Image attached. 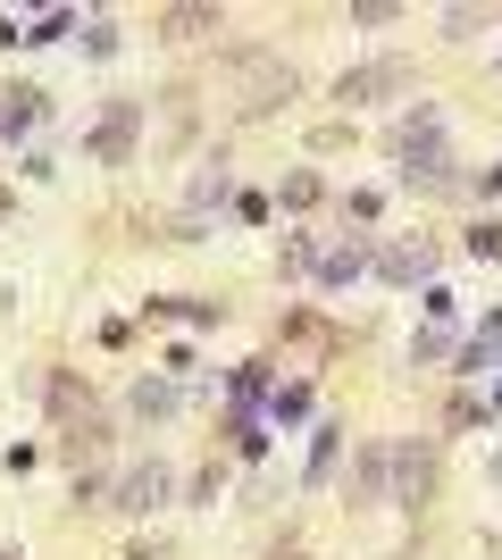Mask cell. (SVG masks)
Masks as SVG:
<instances>
[{"label":"cell","mask_w":502,"mask_h":560,"mask_svg":"<svg viewBox=\"0 0 502 560\" xmlns=\"http://www.w3.org/2000/svg\"><path fill=\"white\" fill-rule=\"evenodd\" d=\"M126 142H135V101H118V109H109V126H101V160H126Z\"/></svg>","instance_id":"cell-6"},{"label":"cell","mask_w":502,"mask_h":560,"mask_svg":"<svg viewBox=\"0 0 502 560\" xmlns=\"http://www.w3.org/2000/svg\"><path fill=\"white\" fill-rule=\"evenodd\" d=\"M486 410H502V394H494V401H486Z\"/></svg>","instance_id":"cell-16"},{"label":"cell","mask_w":502,"mask_h":560,"mask_svg":"<svg viewBox=\"0 0 502 560\" xmlns=\"http://www.w3.org/2000/svg\"><path fill=\"white\" fill-rule=\"evenodd\" d=\"M428 477H435L428 444H402V452H394V502H419V493H428Z\"/></svg>","instance_id":"cell-5"},{"label":"cell","mask_w":502,"mask_h":560,"mask_svg":"<svg viewBox=\"0 0 502 560\" xmlns=\"http://www.w3.org/2000/svg\"><path fill=\"white\" fill-rule=\"evenodd\" d=\"M486 477H494V486H502V452H494V460H486Z\"/></svg>","instance_id":"cell-15"},{"label":"cell","mask_w":502,"mask_h":560,"mask_svg":"<svg viewBox=\"0 0 502 560\" xmlns=\"http://www.w3.org/2000/svg\"><path fill=\"white\" fill-rule=\"evenodd\" d=\"M428 268H435V252H428V243H402V252H385V277H394V284H419Z\"/></svg>","instance_id":"cell-7"},{"label":"cell","mask_w":502,"mask_h":560,"mask_svg":"<svg viewBox=\"0 0 502 560\" xmlns=\"http://www.w3.org/2000/svg\"><path fill=\"white\" fill-rule=\"evenodd\" d=\"M226 68H235V84H243V109H277V101L293 93V68H277V59H260V50H235Z\"/></svg>","instance_id":"cell-2"},{"label":"cell","mask_w":502,"mask_h":560,"mask_svg":"<svg viewBox=\"0 0 502 560\" xmlns=\"http://www.w3.org/2000/svg\"><path fill=\"white\" fill-rule=\"evenodd\" d=\"M135 410H143V419H167V410H176V394H167V385H135Z\"/></svg>","instance_id":"cell-10"},{"label":"cell","mask_w":502,"mask_h":560,"mask_svg":"<svg viewBox=\"0 0 502 560\" xmlns=\"http://www.w3.org/2000/svg\"><path fill=\"white\" fill-rule=\"evenodd\" d=\"M394 93H410V59H369L335 84V101H394Z\"/></svg>","instance_id":"cell-3"},{"label":"cell","mask_w":502,"mask_h":560,"mask_svg":"<svg viewBox=\"0 0 502 560\" xmlns=\"http://www.w3.org/2000/svg\"><path fill=\"white\" fill-rule=\"evenodd\" d=\"M218 25V9H167V34H176V43H192V34H210Z\"/></svg>","instance_id":"cell-9"},{"label":"cell","mask_w":502,"mask_h":560,"mask_svg":"<svg viewBox=\"0 0 502 560\" xmlns=\"http://www.w3.org/2000/svg\"><path fill=\"white\" fill-rule=\"evenodd\" d=\"M160 502H167V468H160V460L126 468V486H118V511H135V518H143V511H160Z\"/></svg>","instance_id":"cell-4"},{"label":"cell","mask_w":502,"mask_h":560,"mask_svg":"<svg viewBox=\"0 0 502 560\" xmlns=\"http://www.w3.org/2000/svg\"><path fill=\"white\" fill-rule=\"evenodd\" d=\"M494 360H502V310H494V318L478 327V343H469V376H486Z\"/></svg>","instance_id":"cell-8"},{"label":"cell","mask_w":502,"mask_h":560,"mask_svg":"<svg viewBox=\"0 0 502 560\" xmlns=\"http://www.w3.org/2000/svg\"><path fill=\"white\" fill-rule=\"evenodd\" d=\"M318 201V176H285V210H311Z\"/></svg>","instance_id":"cell-13"},{"label":"cell","mask_w":502,"mask_h":560,"mask_svg":"<svg viewBox=\"0 0 502 560\" xmlns=\"http://www.w3.org/2000/svg\"><path fill=\"white\" fill-rule=\"evenodd\" d=\"M469 252H478V259H502V226H478V234H469Z\"/></svg>","instance_id":"cell-14"},{"label":"cell","mask_w":502,"mask_h":560,"mask_svg":"<svg viewBox=\"0 0 502 560\" xmlns=\"http://www.w3.org/2000/svg\"><path fill=\"white\" fill-rule=\"evenodd\" d=\"M394 151H402V176H410V185H453V167H444V135H435V109L410 117Z\"/></svg>","instance_id":"cell-1"},{"label":"cell","mask_w":502,"mask_h":560,"mask_svg":"<svg viewBox=\"0 0 502 560\" xmlns=\"http://www.w3.org/2000/svg\"><path fill=\"white\" fill-rule=\"evenodd\" d=\"M318 277H327V284H352V277H360V243H352V252H327V268H318Z\"/></svg>","instance_id":"cell-11"},{"label":"cell","mask_w":502,"mask_h":560,"mask_svg":"<svg viewBox=\"0 0 502 560\" xmlns=\"http://www.w3.org/2000/svg\"><path fill=\"white\" fill-rule=\"evenodd\" d=\"M34 101H43V93H9V109H0V126H9V135H17V126H34Z\"/></svg>","instance_id":"cell-12"}]
</instances>
